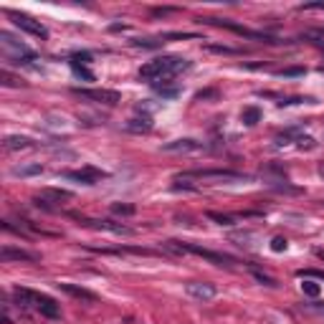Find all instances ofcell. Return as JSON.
<instances>
[{
  "instance_id": "1",
  "label": "cell",
  "mask_w": 324,
  "mask_h": 324,
  "mask_svg": "<svg viewBox=\"0 0 324 324\" xmlns=\"http://www.w3.org/2000/svg\"><path fill=\"white\" fill-rule=\"evenodd\" d=\"M190 68V61L188 58H180V56H162V58H154L150 64H144L140 68V76L152 81V84H157V81H168L182 71Z\"/></svg>"
},
{
  "instance_id": "2",
  "label": "cell",
  "mask_w": 324,
  "mask_h": 324,
  "mask_svg": "<svg viewBox=\"0 0 324 324\" xmlns=\"http://www.w3.org/2000/svg\"><path fill=\"white\" fill-rule=\"evenodd\" d=\"M0 46H3L6 58L13 61V64H20L23 58H30V56H33L30 48H28L26 44H20V40H18L13 33H8V30H0Z\"/></svg>"
},
{
  "instance_id": "3",
  "label": "cell",
  "mask_w": 324,
  "mask_h": 324,
  "mask_svg": "<svg viewBox=\"0 0 324 324\" xmlns=\"http://www.w3.org/2000/svg\"><path fill=\"white\" fill-rule=\"evenodd\" d=\"M185 175L202 180V182H246L248 180V175L233 172V170H195V172H185Z\"/></svg>"
},
{
  "instance_id": "4",
  "label": "cell",
  "mask_w": 324,
  "mask_h": 324,
  "mask_svg": "<svg viewBox=\"0 0 324 324\" xmlns=\"http://www.w3.org/2000/svg\"><path fill=\"white\" fill-rule=\"evenodd\" d=\"M180 246H182V254L200 256V258H206V261H210V264H216V266H230V264H236V258H230V256H226V254H218V251H210V248H202L200 243H188V240H182Z\"/></svg>"
},
{
  "instance_id": "5",
  "label": "cell",
  "mask_w": 324,
  "mask_h": 324,
  "mask_svg": "<svg viewBox=\"0 0 324 324\" xmlns=\"http://www.w3.org/2000/svg\"><path fill=\"white\" fill-rule=\"evenodd\" d=\"M68 200H74V192L71 190H61V188H46V190H40L38 195H36V206L38 208H46V210H54V206L51 202H68Z\"/></svg>"
},
{
  "instance_id": "6",
  "label": "cell",
  "mask_w": 324,
  "mask_h": 324,
  "mask_svg": "<svg viewBox=\"0 0 324 324\" xmlns=\"http://www.w3.org/2000/svg\"><path fill=\"white\" fill-rule=\"evenodd\" d=\"M74 94H76V96H81V99H89V102L106 104V106H114V104H119V102H122L119 92H112V89H81V86H76V89H74Z\"/></svg>"
},
{
  "instance_id": "7",
  "label": "cell",
  "mask_w": 324,
  "mask_h": 324,
  "mask_svg": "<svg viewBox=\"0 0 324 324\" xmlns=\"http://www.w3.org/2000/svg\"><path fill=\"white\" fill-rule=\"evenodd\" d=\"M8 16L13 18L16 28H20V30L36 36V38H48V30H46V26L40 23V20H36V18H30V16H26V13H8Z\"/></svg>"
},
{
  "instance_id": "8",
  "label": "cell",
  "mask_w": 324,
  "mask_h": 324,
  "mask_svg": "<svg viewBox=\"0 0 324 324\" xmlns=\"http://www.w3.org/2000/svg\"><path fill=\"white\" fill-rule=\"evenodd\" d=\"M66 180H74V182H81V185H96L106 178V172L96 170V168H81V170H68L64 172Z\"/></svg>"
},
{
  "instance_id": "9",
  "label": "cell",
  "mask_w": 324,
  "mask_h": 324,
  "mask_svg": "<svg viewBox=\"0 0 324 324\" xmlns=\"http://www.w3.org/2000/svg\"><path fill=\"white\" fill-rule=\"evenodd\" d=\"M185 292H188V296H192L198 302H210L218 294L216 284H208V281H188L185 284Z\"/></svg>"
},
{
  "instance_id": "10",
  "label": "cell",
  "mask_w": 324,
  "mask_h": 324,
  "mask_svg": "<svg viewBox=\"0 0 324 324\" xmlns=\"http://www.w3.org/2000/svg\"><path fill=\"white\" fill-rule=\"evenodd\" d=\"M58 289H61L64 294L78 299V302H89V304H96V302H99V296H96L94 292H89V289H84V286H76V284H58Z\"/></svg>"
},
{
  "instance_id": "11",
  "label": "cell",
  "mask_w": 324,
  "mask_h": 324,
  "mask_svg": "<svg viewBox=\"0 0 324 324\" xmlns=\"http://www.w3.org/2000/svg\"><path fill=\"white\" fill-rule=\"evenodd\" d=\"M0 261H3V264H10V261H38V256L26 251V248L3 246V248H0Z\"/></svg>"
},
{
  "instance_id": "12",
  "label": "cell",
  "mask_w": 324,
  "mask_h": 324,
  "mask_svg": "<svg viewBox=\"0 0 324 324\" xmlns=\"http://www.w3.org/2000/svg\"><path fill=\"white\" fill-rule=\"evenodd\" d=\"M36 309L44 314V316H48V319H58L61 316V306L51 299V296H46V294H38V299H36Z\"/></svg>"
},
{
  "instance_id": "13",
  "label": "cell",
  "mask_w": 324,
  "mask_h": 324,
  "mask_svg": "<svg viewBox=\"0 0 324 324\" xmlns=\"http://www.w3.org/2000/svg\"><path fill=\"white\" fill-rule=\"evenodd\" d=\"M84 223H89V226H94V228H99V230H109V233H116V236H132L134 230L130 228V226H124V223H114V220H84Z\"/></svg>"
},
{
  "instance_id": "14",
  "label": "cell",
  "mask_w": 324,
  "mask_h": 324,
  "mask_svg": "<svg viewBox=\"0 0 324 324\" xmlns=\"http://www.w3.org/2000/svg\"><path fill=\"white\" fill-rule=\"evenodd\" d=\"M200 150V142L195 140H175V142H168V144H162V152H172V154H180V152H195Z\"/></svg>"
},
{
  "instance_id": "15",
  "label": "cell",
  "mask_w": 324,
  "mask_h": 324,
  "mask_svg": "<svg viewBox=\"0 0 324 324\" xmlns=\"http://www.w3.org/2000/svg\"><path fill=\"white\" fill-rule=\"evenodd\" d=\"M13 296H16L18 306H36V299H38V294H36V292L23 289V286H16V289H13Z\"/></svg>"
},
{
  "instance_id": "16",
  "label": "cell",
  "mask_w": 324,
  "mask_h": 324,
  "mask_svg": "<svg viewBox=\"0 0 324 324\" xmlns=\"http://www.w3.org/2000/svg\"><path fill=\"white\" fill-rule=\"evenodd\" d=\"M3 147H6L8 152H16V150H28V147H33V142H30L28 137L10 134V137H6V140H3Z\"/></svg>"
},
{
  "instance_id": "17",
  "label": "cell",
  "mask_w": 324,
  "mask_h": 324,
  "mask_svg": "<svg viewBox=\"0 0 324 324\" xmlns=\"http://www.w3.org/2000/svg\"><path fill=\"white\" fill-rule=\"evenodd\" d=\"M40 172H44V168H40L38 162H33V165H16V168H10L13 178H33V175H40Z\"/></svg>"
},
{
  "instance_id": "18",
  "label": "cell",
  "mask_w": 324,
  "mask_h": 324,
  "mask_svg": "<svg viewBox=\"0 0 324 324\" xmlns=\"http://www.w3.org/2000/svg\"><path fill=\"white\" fill-rule=\"evenodd\" d=\"M240 119H243V124H246V127H254V124L261 122V109L258 106H246L243 114H240Z\"/></svg>"
},
{
  "instance_id": "19",
  "label": "cell",
  "mask_w": 324,
  "mask_h": 324,
  "mask_svg": "<svg viewBox=\"0 0 324 324\" xmlns=\"http://www.w3.org/2000/svg\"><path fill=\"white\" fill-rule=\"evenodd\" d=\"M127 130H130V132H150V130H152V119H150V116L130 119V122H127Z\"/></svg>"
},
{
  "instance_id": "20",
  "label": "cell",
  "mask_w": 324,
  "mask_h": 324,
  "mask_svg": "<svg viewBox=\"0 0 324 324\" xmlns=\"http://www.w3.org/2000/svg\"><path fill=\"white\" fill-rule=\"evenodd\" d=\"M0 84H3V86H23V81L18 78V76H13L8 68H3V71H0Z\"/></svg>"
},
{
  "instance_id": "21",
  "label": "cell",
  "mask_w": 324,
  "mask_h": 324,
  "mask_svg": "<svg viewBox=\"0 0 324 324\" xmlns=\"http://www.w3.org/2000/svg\"><path fill=\"white\" fill-rule=\"evenodd\" d=\"M112 213H114V216H134L137 208L130 206V202H114V206H112Z\"/></svg>"
},
{
  "instance_id": "22",
  "label": "cell",
  "mask_w": 324,
  "mask_h": 324,
  "mask_svg": "<svg viewBox=\"0 0 324 324\" xmlns=\"http://www.w3.org/2000/svg\"><path fill=\"white\" fill-rule=\"evenodd\" d=\"M254 278H256L258 284H264V286H268V289H276V286H278V281H276L274 276H266L264 271H256V268H254Z\"/></svg>"
},
{
  "instance_id": "23",
  "label": "cell",
  "mask_w": 324,
  "mask_h": 324,
  "mask_svg": "<svg viewBox=\"0 0 324 324\" xmlns=\"http://www.w3.org/2000/svg\"><path fill=\"white\" fill-rule=\"evenodd\" d=\"M208 218L216 220L218 226H236V218H233V216H223V213H216V210H208Z\"/></svg>"
},
{
  "instance_id": "24",
  "label": "cell",
  "mask_w": 324,
  "mask_h": 324,
  "mask_svg": "<svg viewBox=\"0 0 324 324\" xmlns=\"http://www.w3.org/2000/svg\"><path fill=\"white\" fill-rule=\"evenodd\" d=\"M302 292H304L306 296L316 299V296H319V292H322V286H319V284H314V281H309V278H306V281L302 284Z\"/></svg>"
},
{
  "instance_id": "25",
  "label": "cell",
  "mask_w": 324,
  "mask_h": 324,
  "mask_svg": "<svg viewBox=\"0 0 324 324\" xmlns=\"http://www.w3.org/2000/svg\"><path fill=\"white\" fill-rule=\"evenodd\" d=\"M271 188H274L276 192H289V195H296V192H299V188L289 185L286 180H278V182H271Z\"/></svg>"
},
{
  "instance_id": "26",
  "label": "cell",
  "mask_w": 324,
  "mask_h": 324,
  "mask_svg": "<svg viewBox=\"0 0 324 324\" xmlns=\"http://www.w3.org/2000/svg\"><path fill=\"white\" fill-rule=\"evenodd\" d=\"M152 86H154V89H157V92H160L162 96H168V99L178 96V86H168L165 81H162V84H152Z\"/></svg>"
},
{
  "instance_id": "27",
  "label": "cell",
  "mask_w": 324,
  "mask_h": 324,
  "mask_svg": "<svg viewBox=\"0 0 324 324\" xmlns=\"http://www.w3.org/2000/svg\"><path fill=\"white\" fill-rule=\"evenodd\" d=\"M71 68L78 74V76H84L86 81H94V74L89 71V68H84V66H81V64H76V61H71Z\"/></svg>"
},
{
  "instance_id": "28",
  "label": "cell",
  "mask_w": 324,
  "mask_h": 324,
  "mask_svg": "<svg viewBox=\"0 0 324 324\" xmlns=\"http://www.w3.org/2000/svg\"><path fill=\"white\" fill-rule=\"evenodd\" d=\"M271 248H274L276 254H281V251H286V238H281V236H276V238L271 240Z\"/></svg>"
},
{
  "instance_id": "29",
  "label": "cell",
  "mask_w": 324,
  "mask_h": 324,
  "mask_svg": "<svg viewBox=\"0 0 324 324\" xmlns=\"http://www.w3.org/2000/svg\"><path fill=\"white\" fill-rule=\"evenodd\" d=\"M208 51H213V54H238L236 48H228V46H208Z\"/></svg>"
},
{
  "instance_id": "30",
  "label": "cell",
  "mask_w": 324,
  "mask_h": 324,
  "mask_svg": "<svg viewBox=\"0 0 324 324\" xmlns=\"http://www.w3.org/2000/svg\"><path fill=\"white\" fill-rule=\"evenodd\" d=\"M304 74V68H284V71H278V76H302Z\"/></svg>"
},
{
  "instance_id": "31",
  "label": "cell",
  "mask_w": 324,
  "mask_h": 324,
  "mask_svg": "<svg viewBox=\"0 0 324 324\" xmlns=\"http://www.w3.org/2000/svg\"><path fill=\"white\" fill-rule=\"evenodd\" d=\"M299 276H309V278H322L324 281V271H299Z\"/></svg>"
},
{
  "instance_id": "32",
  "label": "cell",
  "mask_w": 324,
  "mask_h": 324,
  "mask_svg": "<svg viewBox=\"0 0 324 324\" xmlns=\"http://www.w3.org/2000/svg\"><path fill=\"white\" fill-rule=\"evenodd\" d=\"M71 61H76V64H89L92 56H89V54H76V56H71Z\"/></svg>"
},
{
  "instance_id": "33",
  "label": "cell",
  "mask_w": 324,
  "mask_h": 324,
  "mask_svg": "<svg viewBox=\"0 0 324 324\" xmlns=\"http://www.w3.org/2000/svg\"><path fill=\"white\" fill-rule=\"evenodd\" d=\"M302 8L304 10H324V3H322V0H319V3H304Z\"/></svg>"
},
{
  "instance_id": "34",
  "label": "cell",
  "mask_w": 324,
  "mask_h": 324,
  "mask_svg": "<svg viewBox=\"0 0 324 324\" xmlns=\"http://www.w3.org/2000/svg\"><path fill=\"white\" fill-rule=\"evenodd\" d=\"M134 46H144V48H154V46H160V40H134Z\"/></svg>"
},
{
  "instance_id": "35",
  "label": "cell",
  "mask_w": 324,
  "mask_h": 324,
  "mask_svg": "<svg viewBox=\"0 0 324 324\" xmlns=\"http://www.w3.org/2000/svg\"><path fill=\"white\" fill-rule=\"evenodd\" d=\"M208 96H218V92H213V89H210V92H198V94H195V99H198V102L208 99Z\"/></svg>"
},
{
  "instance_id": "36",
  "label": "cell",
  "mask_w": 324,
  "mask_h": 324,
  "mask_svg": "<svg viewBox=\"0 0 324 324\" xmlns=\"http://www.w3.org/2000/svg\"><path fill=\"white\" fill-rule=\"evenodd\" d=\"M309 309H314V312H319V314H324V304H309Z\"/></svg>"
},
{
  "instance_id": "37",
  "label": "cell",
  "mask_w": 324,
  "mask_h": 324,
  "mask_svg": "<svg viewBox=\"0 0 324 324\" xmlns=\"http://www.w3.org/2000/svg\"><path fill=\"white\" fill-rule=\"evenodd\" d=\"M316 256H319V258L324 261V248H316Z\"/></svg>"
},
{
  "instance_id": "38",
  "label": "cell",
  "mask_w": 324,
  "mask_h": 324,
  "mask_svg": "<svg viewBox=\"0 0 324 324\" xmlns=\"http://www.w3.org/2000/svg\"><path fill=\"white\" fill-rule=\"evenodd\" d=\"M319 175L324 178V162H322V165H319Z\"/></svg>"
}]
</instances>
